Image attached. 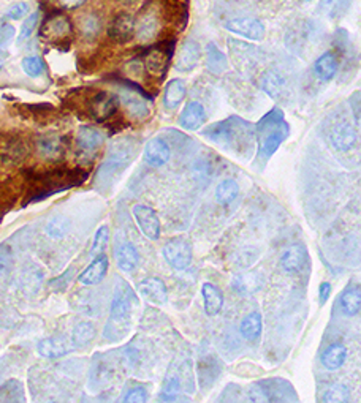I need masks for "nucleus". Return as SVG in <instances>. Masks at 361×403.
Returning <instances> with one entry per match:
<instances>
[{"label":"nucleus","mask_w":361,"mask_h":403,"mask_svg":"<svg viewBox=\"0 0 361 403\" xmlns=\"http://www.w3.org/2000/svg\"><path fill=\"white\" fill-rule=\"evenodd\" d=\"M201 135L230 152L243 153L250 151V146L255 140V129L246 120L232 115L225 120L210 125L201 131Z\"/></svg>","instance_id":"f257e3e1"},{"label":"nucleus","mask_w":361,"mask_h":403,"mask_svg":"<svg viewBox=\"0 0 361 403\" xmlns=\"http://www.w3.org/2000/svg\"><path fill=\"white\" fill-rule=\"evenodd\" d=\"M138 307V297L135 291L130 288L129 283L119 281L116 290H114L111 312L105 328V339L108 340H120L130 330V326L133 323V313Z\"/></svg>","instance_id":"f03ea898"},{"label":"nucleus","mask_w":361,"mask_h":403,"mask_svg":"<svg viewBox=\"0 0 361 403\" xmlns=\"http://www.w3.org/2000/svg\"><path fill=\"white\" fill-rule=\"evenodd\" d=\"M290 126L284 119L282 109L275 108L255 125V140L259 142V160L266 163L288 138Z\"/></svg>","instance_id":"7ed1b4c3"},{"label":"nucleus","mask_w":361,"mask_h":403,"mask_svg":"<svg viewBox=\"0 0 361 403\" xmlns=\"http://www.w3.org/2000/svg\"><path fill=\"white\" fill-rule=\"evenodd\" d=\"M135 144H132L130 141L118 142L111 151H109L108 157L105 162H103L102 168L98 169V180L107 182L116 176L119 171H122L124 168L129 167V163L133 160L135 156Z\"/></svg>","instance_id":"20e7f679"},{"label":"nucleus","mask_w":361,"mask_h":403,"mask_svg":"<svg viewBox=\"0 0 361 403\" xmlns=\"http://www.w3.org/2000/svg\"><path fill=\"white\" fill-rule=\"evenodd\" d=\"M163 258L176 270H184L192 263V244L185 237H174L163 245Z\"/></svg>","instance_id":"39448f33"},{"label":"nucleus","mask_w":361,"mask_h":403,"mask_svg":"<svg viewBox=\"0 0 361 403\" xmlns=\"http://www.w3.org/2000/svg\"><path fill=\"white\" fill-rule=\"evenodd\" d=\"M173 41H165L152 46L145 56V67L147 73L156 76V78H160V76L165 75L169 60L173 57Z\"/></svg>","instance_id":"423d86ee"},{"label":"nucleus","mask_w":361,"mask_h":403,"mask_svg":"<svg viewBox=\"0 0 361 403\" xmlns=\"http://www.w3.org/2000/svg\"><path fill=\"white\" fill-rule=\"evenodd\" d=\"M133 217L141 233L147 239L157 241L160 237V220H158V215L154 209L143 206V204H136V206H133Z\"/></svg>","instance_id":"0eeeda50"},{"label":"nucleus","mask_w":361,"mask_h":403,"mask_svg":"<svg viewBox=\"0 0 361 403\" xmlns=\"http://www.w3.org/2000/svg\"><path fill=\"white\" fill-rule=\"evenodd\" d=\"M119 97L113 92H98L97 95L92 97L89 111L91 115L97 122H105L109 118H113L114 113L119 108Z\"/></svg>","instance_id":"6e6552de"},{"label":"nucleus","mask_w":361,"mask_h":403,"mask_svg":"<svg viewBox=\"0 0 361 403\" xmlns=\"http://www.w3.org/2000/svg\"><path fill=\"white\" fill-rule=\"evenodd\" d=\"M225 29L252 41H261L266 35L265 24L255 18H238L225 23Z\"/></svg>","instance_id":"1a4fd4ad"},{"label":"nucleus","mask_w":361,"mask_h":403,"mask_svg":"<svg viewBox=\"0 0 361 403\" xmlns=\"http://www.w3.org/2000/svg\"><path fill=\"white\" fill-rule=\"evenodd\" d=\"M73 27L70 23L68 16H65L64 13H54L51 16H48L45 23L41 26V37L46 38V40H65L72 35Z\"/></svg>","instance_id":"9d476101"},{"label":"nucleus","mask_w":361,"mask_h":403,"mask_svg":"<svg viewBox=\"0 0 361 403\" xmlns=\"http://www.w3.org/2000/svg\"><path fill=\"white\" fill-rule=\"evenodd\" d=\"M146 100L147 95L143 91H140V87L136 89V86H133V92L124 89L119 97V102L124 103L127 113L138 120H143L149 115V108H147Z\"/></svg>","instance_id":"9b49d317"},{"label":"nucleus","mask_w":361,"mask_h":403,"mask_svg":"<svg viewBox=\"0 0 361 403\" xmlns=\"http://www.w3.org/2000/svg\"><path fill=\"white\" fill-rule=\"evenodd\" d=\"M135 18L129 13H120L108 26V35L118 43H127L135 35Z\"/></svg>","instance_id":"f8f14e48"},{"label":"nucleus","mask_w":361,"mask_h":403,"mask_svg":"<svg viewBox=\"0 0 361 403\" xmlns=\"http://www.w3.org/2000/svg\"><path fill=\"white\" fill-rule=\"evenodd\" d=\"M169 157H172V149H169L165 140H162V138H154V140L147 141L143 152V158L147 165L156 168L163 167V165L168 163Z\"/></svg>","instance_id":"ddd939ff"},{"label":"nucleus","mask_w":361,"mask_h":403,"mask_svg":"<svg viewBox=\"0 0 361 403\" xmlns=\"http://www.w3.org/2000/svg\"><path fill=\"white\" fill-rule=\"evenodd\" d=\"M201 59V48L195 40H185L184 45L180 46L178 60H176V70L180 73H189V71L198 67Z\"/></svg>","instance_id":"4468645a"},{"label":"nucleus","mask_w":361,"mask_h":403,"mask_svg":"<svg viewBox=\"0 0 361 403\" xmlns=\"http://www.w3.org/2000/svg\"><path fill=\"white\" fill-rule=\"evenodd\" d=\"M138 291L147 302L156 303V306H163L168 301L167 286L160 279H145L140 281Z\"/></svg>","instance_id":"2eb2a0df"},{"label":"nucleus","mask_w":361,"mask_h":403,"mask_svg":"<svg viewBox=\"0 0 361 403\" xmlns=\"http://www.w3.org/2000/svg\"><path fill=\"white\" fill-rule=\"evenodd\" d=\"M107 272H108V258H107L105 253H102V255H98L94 258V261H92L89 266H87V269L80 275L78 280H80L81 285L94 286V285L100 283V281L105 279Z\"/></svg>","instance_id":"dca6fc26"},{"label":"nucleus","mask_w":361,"mask_h":403,"mask_svg":"<svg viewBox=\"0 0 361 403\" xmlns=\"http://www.w3.org/2000/svg\"><path fill=\"white\" fill-rule=\"evenodd\" d=\"M184 367H173L169 370L165 379V384H163V391L162 395L158 400H178V395L183 394V388H184Z\"/></svg>","instance_id":"f3484780"},{"label":"nucleus","mask_w":361,"mask_h":403,"mask_svg":"<svg viewBox=\"0 0 361 403\" xmlns=\"http://www.w3.org/2000/svg\"><path fill=\"white\" fill-rule=\"evenodd\" d=\"M331 141L337 151L349 152L355 147L357 133H355V129L349 122L336 124L331 130Z\"/></svg>","instance_id":"a211bd4d"},{"label":"nucleus","mask_w":361,"mask_h":403,"mask_svg":"<svg viewBox=\"0 0 361 403\" xmlns=\"http://www.w3.org/2000/svg\"><path fill=\"white\" fill-rule=\"evenodd\" d=\"M105 136L94 126H81L76 135V146L83 153H94L103 144Z\"/></svg>","instance_id":"6ab92c4d"},{"label":"nucleus","mask_w":361,"mask_h":403,"mask_svg":"<svg viewBox=\"0 0 361 403\" xmlns=\"http://www.w3.org/2000/svg\"><path fill=\"white\" fill-rule=\"evenodd\" d=\"M205 119H206V114H205L203 104L198 102H190L185 104L184 111L183 114H180L179 124L185 130L195 131L205 124Z\"/></svg>","instance_id":"aec40b11"},{"label":"nucleus","mask_w":361,"mask_h":403,"mask_svg":"<svg viewBox=\"0 0 361 403\" xmlns=\"http://www.w3.org/2000/svg\"><path fill=\"white\" fill-rule=\"evenodd\" d=\"M38 153L45 158L49 160V162H56V160H60L64 157L65 152V146H64V140L60 136H43L38 140Z\"/></svg>","instance_id":"412c9836"},{"label":"nucleus","mask_w":361,"mask_h":403,"mask_svg":"<svg viewBox=\"0 0 361 403\" xmlns=\"http://www.w3.org/2000/svg\"><path fill=\"white\" fill-rule=\"evenodd\" d=\"M306 248L303 245H292L284 252L281 258V266L288 274H298L304 268Z\"/></svg>","instance_id":"4be33fe9"},{"label":"nucleus","mask_w":361,"mask_h":403,"mask_svg":"<svg viewBox=\"0 0 361 403\" xmlns=\"http://www.w3.org/2000/svg\"><path fill=\"white\" fill-rule=\"evenodd\" d=\"M116 261L120 270L124 272H132L140 263V253L132 242H124L116 250Z\"/></svg>","instance_id":"5701e85b"},{"label":"nucleus","mask_w":361,"mask_h":403,"mask_svg":"<svg viewBox=\"0 0 361 403\" xmlns=\"http://www.w3.org/2000/svg\"><path fill=\"white\" fill-rule=\"evenodd\" d=\"M201 296H203L205 312L207 317H216L222 310L223 306V294L219 290V286L212 283H205L201 286Z\"/></svg>","instance_id":"b1692460"},{"label":"nucleus","mask_w":361,"mask_h":403,"mask_svg":"<svg viewBox=\"0 0 361 403\" xmlns=\"http://www.w3.org/2000/svg\"><path fill=\"white\" fill-rule=\"evenodd\" d=\"M346 359H347V348L342 344H333L328 346L324 351V355H322V366H324L326 370L335 372V370H339L344 366Z\"/></svg>","instance_id":"393cba45"},{"label":"nucleus","mask_w":361,"mask_h":403,"mask_svg":"<svg viewBox=\"0 0 361 403\" xmlns=\"http://www.w3.org/2000/svg\"><path fill=\"white\" fill-rule=\"evenodd\" d=\"M185 92H187V87H185V82L183 79H172L165 87V93H163V104L165 108L173 111L176 109L180 102L184 100Z\"/></svg>","instance_id":"a878e982"},{"label":"nucleus","mask_w":361,"mask_h":403,"mask_svg":"<svg viewBox=\"0 0 361 403\" xmlns=\"http://www.w3.org/2000/svg\"><path fill=\"white\" fill-rule=\"evenodd\" d=\"M339 68V62L333 53H325L315 60L314 71L322 81H331Z\"/></svg>","instance_id":"bb28decb"},{"label":"nucleus","mask_w":361,"mask_h":403,"mask_svg":"<svg viewBox=\"0 0 361 403\" xmlns=\"http://www.w3.org/2000/svg\"><path fill=\"white\" fill-rule=\"evenodd\" d=\"M37 350H38V353H40V356L46 357V359H57V357H62L64 355H67L68 353L67 344H65L62 339H56V337L41 340L40 344H38Z\"/></svg>","instance_id":"cd10ccee"},{"label":"nucleus","mask_w":361,"mask_h":403,"mask_svg":"<svg viewBox=\"0 0 361 403\" xmlns=\"http://www.w3.org/2000/svg\"><path fill=\"white\" fill-rule=\"evenodd\" d=\"M239 332L246 340L255 341L261 334V315L259 312L249 313L239 324Z\"/></svg>","instance_id":"c85d7f7f"},{"label":"nucleus","mask_w":361,"mask_h":403,"mask_svg":"<svg viewBox=\"0 0 361 403\" xmlns=\"http://www.w3.org/2000/svg\"><path fill=\"white\" fill-rule=\"evenodd\" d=\"M361 308V294L360 288L355 286V288H347L342 292L341 296V310L346 317H357Z\"/></svg>","instance_id":"c756f323"},{"label":"nucleus","mask_w":361,"mask_h":403,"mask_svg":"<svg viewBox=\"0 0 361 403\" xmlns=\"http://www.w3.org/2000/svg\"><path fill=\"white\" fill-rule=\"evenodd\" d=\"M206 65L214 75H222L227 70V56L214 43H210L206 48Z\"/></svg>","instance_id":"7c9ffc66"},{"label":"nucleus","mask_w":361,"mask_h":403,"mask_svg":"<svg viewBox=\"0 0 361 403\" xmlns=\"http://www.w3.org/2000/svg\"><path fill=\"white\" fill-rule=\"evenodd\" d=\"M158 32V19L156 15H146L140 19V23L135 26V34L141 41H149L157 35Z\"/></svg>","instance_id":"2f4dec72"},{"label":"nucleus","mask_w":361,"mask_h":403,"mask_svg":"<svg viewBox=\"0 0 361 403\" xmlns=\"http://www.w3.org/2000/svg\"><path fill=\"white\" fill-rule=\"evenodd\" d=\"M238 193H239L238 182L233 180V179H225L217 185L216 200L219 204H222V206H227V204L237 200Z\"/></svg>","instance_id":"473e14b6"},{"label":"nucleus","mask_w":361,"mask_h":403,"mask_svg":"<svg viewBox=\"0 0 361 403\" xmlns=\"http://www.w3.org/2000/svg\"><path fill=\"white\" fill-rule=\"evenodd\" d=\"M95 326L89 321H83L75 326L73 334H72V341L75 346L83 348L86 345H89L92 340L95 339Z\"/></svg>","instance_id":"72a5a7b5"},{"label":"nucleus","mask_w":361,"mask_h":403,"mask_svg":"<svg viewBox=\"0 0 361 403\" xmlns=\"http://www.w3.org/2000/svg\"><path fill=\"white\" fill-rule=\"evenodd\" d=\"M68 228L70 220L67 217H64V215H57V217L49 220V223L46 225V233L48 236H51L53 239H60V237L67 234Z\"/></svg>","instance_id":"f704fd0d"},{"label":"nucleus","mask_w":361,"mask_h":403,"mask_svg":"<svg viewBox=\"0 0 361 403\" xmlns=\"http://www.w3.org/2000/svg\"><path fill=\"white\" fill-rule=\"evenodd\" d=\"M80 29L86 38H95L102 29V21L97 15H87L81 19Z\"/></svg>","instance_id":"c9c22d12"},{"label":"nucleus","mask_w":361,"mask_h":403,"mask_svg":"<svg viewBox=\"0 0 361 403\" xmlns=\"http://www.w3.org/2000/svg\"><path fill=\"white\" fill-rule=\"evenodd\" d=\"M350 397V391L347 386L344 384H333L325 391L324 397H322V402H335V403H341V402H347Z\"/></svg>","instance_id":"e433bc0d"},{"label":"nucleus","mask_w":361,"mask_h":403,"mask_svg":"<svg viewBox=\"0 0 361 403\" xmlns=\"http://www.w3.org/2000/svg\"><path fill=\"white\" fill-rule=\"evenodd\" d=\"M23 70L27 76L30 78H38L45 73V62L43 59L37 57V56H29L23 59Z\"/></svg>","instance_id":"4c0bfd02"},{"label":"nucleus","mask_w":361,"mask_h":403,"mask_svg":"<svg viewBox=\"0 0 361 403\" xmlns=\"http://www.w3.org/2000/svg\"><path fill=\"white\" fill-rule=\"evenodd\" d=\"M108 239H109V229L107 225L100 226V228L97 229L95 237H94V242H92V248H91V255L98 256L102 255L103 252H105V247L108 244Z\"/></svg>","instance_id":"58836bf2"},{"label":"nucleus","mask_w":361,"mask_h":403,"mask_svg":"<svg viewBox=\"0 0 361 403\" xmlns=\"http://www.w3.org/2000/svg\"><path fill=\"white\" fill-rule=\"evenodd\" d=\"M234 288L238 290V292H254L260 288V281L259 279H255L254 275H241V277L234 279Z\"/></svg>","instance_id":"ea45409f"},{"label":"nucleus","mask_w":361,"mask_h":403,"mask_svg":"<svg viewBox=\"0 0 361 403\" xmlns=\"http://www.w3.org/2000/svg\"><path fill=\"white\" fill-rule=\"evenodd\" d=\"M350 0H322L320 10L330 16H337L346 12Z\"/></svg>","instance_id":"a19ab883"},{"label":"nucleus","mask_w":361,"mask_h":403,"mask_svg":"<svg viewBox=\"0 0 361 403\" xmlns=\"http://www.w3.org/2000/svg\"><path fill=\"white\" fill-rule=\"evenodd\" d=\"M38 19H40V15L38 13H32V15L27 16V19L24 21L23 27H21V32H19V37H18V45L24 43L26 40H29L30 35L34 34V30L37 29Z\"/></svg>","instance_id":"79ce46f5"},{"label":"nucleus","mask_w":361,"mask_h":403,"mask_svg":"<svg viewBox=\"0 0 361 403\" xmlns=\"http://www.w3.org/2000/svg\"><path fill=\"white\" fill-rule=\"evenodd\" d=\"M29 3L27 2H18V3H13L12 7H10L7 12H5V19L8 21H19L26 18L27 15H29Z\"/></svg>","instance_id":"37998d69"},{"label":"nucleus","mask_w":361,"mask_h":403,"mask_svg":"<svg viewBox=\"0 0 361 403\" xmlns=\"http://www.w3.org/2000/svg\"><path fill=\"white\" fill-rule=\"evenodd\" d=\"M122 402H129V403H145L147 402V391L145 386H133L130 388L127 392H125Z\"/></svg>","instance_id":"c03bdc74"},{"label":"nucleus","mask_w":361,"mask_h":403,"mask_svg":"<svg viewBox=\"0 0 361 403\" xmlns=\"http://www.w3.org/2000/svg\"><path fill=\"white\" fill-rule=\"evenodd\" d=\"M15 27L12 24H2L0 26V51L7 49L15 40Z\"/></svg>","instance_id":"a18cd8bd"},{"label":"nucleus","mask_w":361,"mask_h":403,"mask_svg":"<svg viewBox=\"0 0 361 403\" xmlns=\"http://www.w3.org/2000/svg\"><path fill=\"white\" fill-rule=\"evenodd\" d=\"M72 277H73V269L70 268L67 272H64L62 275H59L57 279L49 281V286H51V288H54L56 291H64L68 286L70 281H72Z\"/></svg>","instance_id":"49530a36"},{"label":"nucleus","mask_w":361,"mask_h":403,"mask_svg":"<svg viewBox=\"0 0 361 403\" xmlns=\"http://www.w3.org/2000/svg\"><path fill=\"white\" fill-rule=\"evenodd\" d=\"M10 263H12V252L7 245H0V280L7 274Z\"/></svg>","instance_id":"de8ad7c7"},{"label":"nucleus","mask_w":361,"mask_h":403,"mask_svg":"<svg viewBox=\"0 0 361 403\" xmlns=\"http://www.w3.org/2000/svg\"><path fill=\"white\" fill-rule=\"evenodd\" d=\"M330 294H331V285L328 283V281H324V283H322L320 288H319L320 303H325L328 301V297H330Z\"/></svg>","instance_id":"09e8293b"},{"label":"nucleus","mask_w":361,"mask_h":403,"mask_svg":"<svg viewBox=\"0 0 361 403\" xmlns=\"http://www.w3.org/2000/svg\"><path fill=\"white\" fill-rule=\"evenodd\" d=\"M59 3L62 5L65 10H76L80 8L81 5H84L86 0H59Z\"/></svg>","instance_id":"8fccbe9b"},{"label":"nucleus","mask_w":361,"mask_h":403,"mask_svg":"<svg viewBox=\"0 0 361 403\" xmlns=\"http://www.w3.org/2000/svg\"><path fill=\"white\" fill-rule=\"evenodd\" d=\"M7 359H0V383H2V379L5 377V373H7Z\"/></svg>","instance_id":"3c124183"},{"label":"nucleus","mask_w":361,"mask_h":403,"mask_svg":"<svg viewBox=\"0 0 361 403\" xmlns=\"http://www.w3.org/2000/svg\"><path fill=\"white\" fill-rule=\"evenodd\" d=\"M355 118L360 120V92H355Z\"/></svg>","instance_id":"603ef678"},{"label":"nucleus","mask_w":361,"mask_h":403,"mask_svg":"<svg viewBox=\"0 0 361 403\" xmlns=\"http://www.w3.org/2000/svg\"><path fill=\"white\" fill-rule=\"evenodd\" d=\"M303 2H311V0H303Z\"/></svg>","instance_id":"864d4df0"},{"label":"nucleus","mask_w":361,"mask_h":403,"mask_svg":"<svg viewBox=\"0 0 361 403\" xmlns=\"http://www.w3.org/2000/svg\"><path fill=\"white\" fill-rule=\"evenodd\" d=\"M0 70H2V64H0Z\"/></svg>","instance_id":"5fc2aeb1"}]
</instances>
